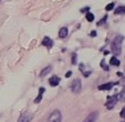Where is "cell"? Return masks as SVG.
I'll return each instance as SVG.
<instances>
[{
  "instance_id": "24",
  "label": "cell",
  "mask_w": 125,
  "mask_h": 122,
  "mask_svg": "<svg viewBox=\"0 0 125 122\" xmlns=\"http://www.w3.org/2000/svg\"><path fill=\"white\" fill-rule=\"evenodd\" d=\"M90 36H91V37H96V31H94V30H93V31H91Z\"/></svg>"
},
{
  "instance_id": "9",
  "label": "cell",
  "mask_w": 125,
  "mask_h": 122,
  "mask_svg": "<svg viewBox=\"0 0 125 122\" xmlns=\"http://www.w3.org/2000/svg\"><path fill=\"white\" fill-rule=\"evenodd\" d=\"M42 45L45 46L48 49H51V48L53 47V41H52L49 37H45L44 39H43V41H42Z\"/></svg>"
},
{
  "instance_id": "4",
  "label": "cell",
  "mask_w": 125,
  "mask_h": 122,
  "mask_svg": "<svg viewBox=\"0 0 125 122\" xmlns=\"http://www.w3.org/2000/svg\"><path fill=\"white\" fill-rule=\"evenodd\" d=\"M116 101H117V94H114V96H109L107 97V101H106V108L111 110L114 108Z\"/></svg>"
},
{
  "instance_id": "14",
  "label": "cell",
  "mask_w": 125,
  "mask_h": 122,
  "mask_svg": "<svg viewBox=\"0 0 125 122\" xmlns=\"http://www.w3.org/2000/svg\"><path fill=\"white\" fill-rule=\"evenodd\" d=\"M85 18H86V20L89 22H92L93 20H94V14L91 13V12L89 11V12H86V13H85Z\"/></svg>"
},
{
  "instance_id": "6",
  "label": "cell",
  "mask_w": 125,
  "mask_h": 122,
  "mask_svg": "<svg viewBox=\"0 0 125 122\" xmlns=\"http://www.w3.org/2000/svg\"><path fill=\"white\" fill-rule=\"evenodd\" d=\"M97 117H99V112H97V111H94V112L90 113V114L87 115L86 119H85L83 122H95L97 119Z\"/></svg>"
},
{
  "instance_id": "16",
  "label": "cell",
  "mask_w": 125,
  "mask_h": 122,
  "mask_svg": "<svg viewBox=\"0 0 125 122\" xmlns=\"http://www.w3.org/2000/svg\"><path fill=\"white\" fill-rule=\"evenodd\" d=\"M117 99H120V100H125V87L123 88V90L121 91L120 94H117Z\"/></svg>"
},
{
  "instance_id": "5",
  "label": "cell",
  "mask_w": 125,
  "mask_h": 122,
  "mask_svg": "<svg viewBox=\"0 0 125 122\" xmlns=\"http://www.w3.org/2000/svg\"><path fill=\"white\" fill-rule=\"evenodd\" d=\"M31 118H32V114L30 112H23L18 119V122H30Z\"/></svg>"
},
{
  "instance_id": "26",
  "label": "cell",
  "mask_w": 125,
  "mask_h": 122,
  "mask_svg": "<svg viewBox=\"0 0 125 122\" xmlns=\"http://www.w3.org/2000/svg\"><path fill=\"white\" fill-rule=\"evenodd\" d=\"M117 75L118 77H123V73L122 72H117Z\"/></svg>"
},
{
  "instance_id": "11",
  "label": "cell",
  "mask_w": 125,
  "mask_h": 122,
  "mask_svg": "<svg viewBox=\"0 0 125 122\" xmlns=\"http://www.w3.org/2000/svg\"><path fill=\"white\" fill-rule=\"evenodd\" d=\"M68 28L66 27H63V28L60 29L59 31V37L61 38V39H64V38H66V36H68Z\"/></svg>"
},
{
  "instance_id": "1",
  "label": "cell",
  "mask_w": 125,
  "mask_h": 122,
  "mask_svg": "<svg viewBox=\"0 0 125 122\" xmlns=\"http://www.w3.org/2000/svg\"><path fill=\"white\" fill-rule=\"evenodd\" d=\"M123 39H124V37L121 35H117L115 38H114V40L112 41V51L114 52V54L115 56H118V54L121 53V50H122V42H123Z\"/></svg>"
},
{
  "instance_id": "8",
  "label": "cell",
  "mask_w": 125,
  "mask_h": 122,
  "mask_svg": "<svg viewBox=\"0 0 125 122\" xmlns=\"http://www.w3.org/2000/svg\"><path fill=\"white\" fill-rule=\"evenodd\" d=\"M117 85V83H113V82H107V83H104V85H101L99 87V90H111L113 88V85Z\"/></svg>"
},
{
  "instance_id": "17",
  "label": "cell",
  "mask_w": 125,
  "mask_h": 122,
  "mask_svg": "<svg viewBox=\"0 0 125 122\" xmlns=\"http://www.w3.org/2000/svg\"><path fill=\"white\" fill-rule=\"evenodd\" d=\"M106 20H107V14H106V16L104 17V18H102L101 20H100V21L97 22V24H96V26H97V27H99V26H103V24L106 22Z\"/></svg>"
},
{
  "instance_id": "10",
  "label": "cell",
  "mask_w": 125,
  "mask_h": 122,
  "mask_svg": "<svg viewBox=\"0 0 125 122\" xmlns=\"http://www.w3.org/2000/svg\"><path fill=\"white\" fill-rule=\"evenodd\" d=\"M44 91H45L44 88H40V89H39V94H38V97L34 99V103H39V102L42 100V96H43V93H44Z\"/></svg>"
},
{
  "instance_id": "22",
  "label": "cell",
  "mask_w": 125,
  "mask_h": 122,
  "mask_svg": "<svg viewBox=\"0 0 125 122\" xmlns=\"http://www.w3.org/2000/svg\"><path fill=\"white\" fill-rule=\"evenodd\" d=\"M120 115H121V118H123V119H125V107L122 109V111H121Z\"/></svg>"
},
{
  "instance_id": "2",
  "label": "cell",
  "mask_w": 125,
  "mask_h": 122,
  "mask_svg": "<svg viewBox=\"0 0 125 122\" xmlns=\"http://www.w3.org/2000/svg\"><path fill=\"white\" fill-rule=\"evenodd\" d=\"M62 120V114L59 110H54L53 112L50 114V117L48 118L47 122H61Z\"/></svg>"
},
{
  "instance_id": "20",
  "label": "cell",
  "mask_w": 125,
  "mask_h": 122,
  "mask_svg": "<svg viewBox=\"0 0 125 122\" xmlns=\"http://www.w3.org/2000/svg\"><path fill=\"white\" fill-rule=\"evenodd\" d=\"M71 62H72V64H75L76 63V53L74 52V53H72V57H71Z\"/></svg>"
},
{
  "instance_id": "7",
  "label": "cell",
  "mask_w": 125,
  "mask_h": 122,
  "mask_svg": "<svg viewBox=\"0 0 125 122\" xmlns=\"http://www.w3.org/2000/svg\"><path fill=\"white\" fill-rule=\"evenodd\" d=\"M59 83H60V78L57 77V75L51 77L49 79V85H51V87H57V85H59Z\"/></svg>"
},
{
  "instance_id": "27",
  "label": "cell",
  "mask_w": 125,
  "mask_h": 122,
  "mask_svg": "<svg viewBox=\"0 0 125 122\" xmlns=\"http://www.w3.org/2000/svg\"><path fill=\"white\" fill-rule=\"evenodd\" d=\"M124 122H125V121H124Z\"/></svg>"
},
{
  "instance_id": "25",
  "label": "cell",
  "mask_w": 125,
  "mask_h": 122,
  "mask_svg": "<svg viewBox=\"0 0 125 122\" xmlns=\"http://www.w3.org/2000/svg\"><path fill=\"white\" fill-rule=\"evenodd\" d=\"M90 74H91V71H86V72H83V75H84V77H89Z\"/></svg>"
},
{
  "instance_id": "21",
  "label": "cell",
  "mask_w": 125,
  "mask_h": 122,
  "mask_svg": "<svg viewBox=\"0 0 125 122\" xmlns=\"http://www.w3.org/2000/svg\"><path fill=\"white\" fill-rule=\"evenodd\" d=\"M80 11L82 12V13H86V12H89L90 11V6H87V7H85V8H82Z\"/></svg>"
},
{
  "instance_id": "12",
  "label": "cell",
  "mask_w": 125,
  "mask_h": 122,
  "mask_svg": "<svg viewBox=\"0 0 125 122\" xmlns=\"http://www.w3.org/2000/svg\"><path fill=\"white\" fill-rule=\"evenodd\" d=\"M110 64L111 66H115V67H118L121 64V62H120V60H118L117 58H116L115 56L114 57H112L111 58V60H110Z\"/></svg>"
},
{
  "instance_id": "19",
  "label": "cell",
  "mask_w": 125,
  "mask_h": 122,
  "mask_svg": "<svg viewBox=\"0 0 125 122\" xmlns=\"http://www.w3.org/2000/svg\"><path fill=\"white\" fill-rule=\"evenodd\" d=\"M114 6H115V5H114L113 2L109 3V5H107V6H106V7H105V10H106V11H111V10H113Z\"/></svg>"
},
{
  "instance_id": "13",
  "label": "cell",
  "mask_w": 125,
  "mask_h": 122,
  "mask_svg": "<svg viewBox=\"0 0 125 122\" xmlns=\"http://www.w3.org/2000/svg\"><path fill=\"white\" fill-rule=\"evenodd\" d=\"M49 72H51V67H50V66L47 67V68H44L42 71H41V72H40V77H41V78L44 77V75H47Z\"/></svg>"
},
{
  "instance_id": "3",
  "label": "cell",
  "mask_w": 125,
  "mask_h": 122,
  "mask_svg": "<svg viewBox=\"0 0 125 122\" xmlns=\"http://www.w3.org/2000/svg\"><path fill=\"white\" fill-rule=\"evenodd\" d=\"M81 88H82V83H81L80 79H75L72 81V83H71V90H72V92L79 93L81 91Z\"/></svg>"
},
{
  "instance_id": "23",
  "label": "cell",
  "mask_w": 125,
  "mask_h": 122,
  "mask_svg": "<svg viewBox=\"0 0 125 122\" xmlns=\"http://www.w3.org/2000/svg\"><path fill=\"white\" fill-rule=\"evenodd\" d=\"M71 75H72V71H68V72L65 73V78H70Z\"/></svg>"
},
{
  "instance_id": "15",
  "label": "cell",
  "mask_w": 125,
  "mask_h": 122,
  "mask_svg": "<svg viewBox=\"0 0 125 122\" xmlns=\"http://www.w3.org/2000/svg\"><path fill=\"white\" fill-rule=\"evenodd\" d=\"M121 13H125V6H124V7H123V6H121V7L116 8L115 14H121Z\"/></svg>"
},
{
  "instance_id": "18",
  "label": "cell",
  "mask_w": 125,
  "mask_h": 122,
  "mask_svg": "<svg viewBox=\"0 0 125 122\" xmlns=\"http://www.w3.org/2000/svg\"><path fill=\"white\" fill-rule=\"evenodd\" d=\"M101 67L103 68V70H105V71H109V69H110V68H109V66H107V64L105 63V60H104V59L101 61Z\"/></svg>"
}]
</instances>
